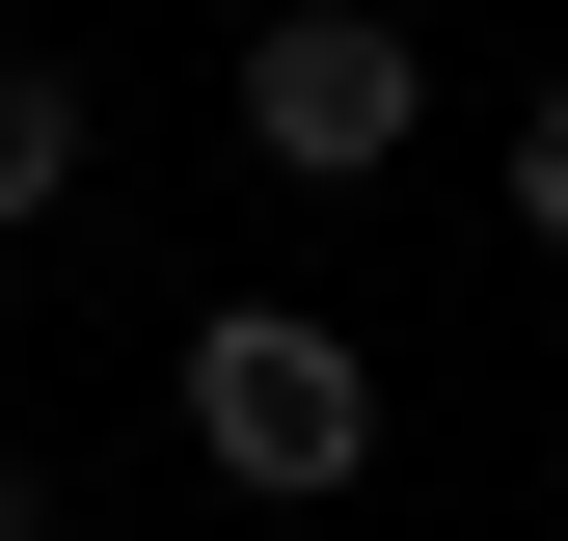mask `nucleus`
<instances>
[{
  "label": "nucleus",
  "instance_id": "1",
  "mask_svg": "<svg viewBox=\"0 0 568 541\" xmlns=\"http://www.w3.org/2000/svg\"><path fill=\"white\" fill-rule=\"evenodd\" d=\"M190 433H217V488L325 514L352 460H379V379H352V325H298V298H217V325H190Z\"/></svg>",
  "mask_w": 568,
  "mask_h": 541
},
{
  "label": "nucleus",
  "instance_id": "2",
  "mask_svg": "<svg viewBox=\"0 0 568 541\" xmlns=\"http://www.w3.org/2000/svg\"><path fill=\"white\" fill-rule=\"evenodd\" d=\"M406 109H434V54L379 28V0H298V28H244V135L298 190H352V163H406Z\"/></svg>",
  "mask_w": 568,
  "mask_h": 541
},
{
  "label": "nucleus",
  "instance_id": "3",
  "mask_svg": "<svg viewBox=\"0 0 568 541\" xmlns=\"http://www.w3.org/2000/svg\"><path fill=\"white\" fill-rule=\"evenodd\" d=\"M54 190H82V82H54V54H0V244H28Z\"/></svg>",
  "mask_w": 568,
  "mask_h": 541
},
{
  "label": "nucleus",
  "instance_id": "4",
  "mask_svg": "<svg viewBox=\"0 0 568 541\" xmlns=\"http://www.w3.org/2000/svg\"><path fill=\"white\" fill-rule=\"evenodd\" d=\"M515 244H568V82L515 109Z\"/></svg>",
  "mask_w": 568,
  "mask_h": 541
},
{
  "label": "nucleus",
  "instance_id": "5",
  "mask_svg": "<svg viewBox=\"0 0 568 541\" xmlns=\"http://www.w3.org/2000/svg\"><path fill=\"white\" fill-rule=\"evenodd\" d=\"M0 541H54V514H28V460H0Z\"/></svg>",
  "mask_w": 568,
  "mask_h": 541
}]
</instances>
